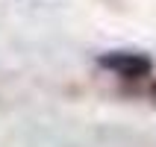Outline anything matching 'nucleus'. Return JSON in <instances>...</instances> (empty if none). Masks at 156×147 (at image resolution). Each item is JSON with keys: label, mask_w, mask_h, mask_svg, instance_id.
<instances>
[{"label": "nucleus", "mask_w": 156, "mask_h": 147, "mask_svg": "<svg viewBox=\"0 0 156 147\" xmlns=\"http://www.w3.org/2000/svg\"><path fill=\"white\" fill-rule=\"evenodd\" d=\"M100 65L109 71H115L118 77H144L153 65H150L147 56H141V53H124V50H115V53H106L103 59H100Z\"/></svg>", "instance_id": "nucleus-1"}]
</instances>
